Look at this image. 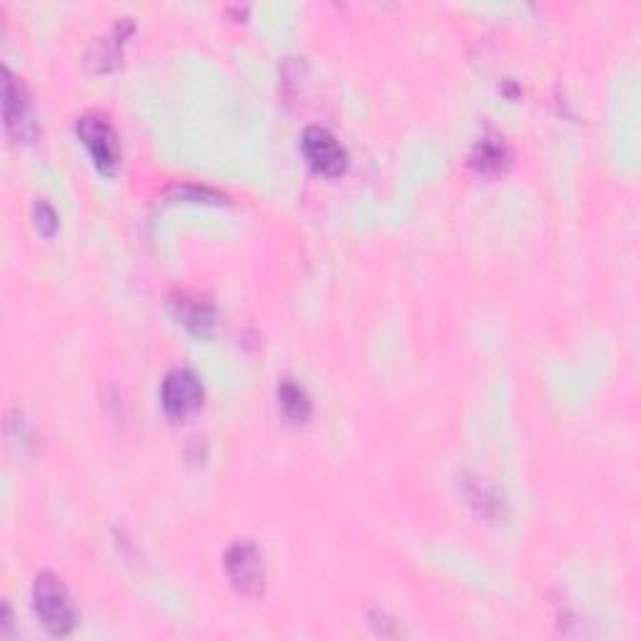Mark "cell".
Masks as SVG:
<instances>
[{"mask_svg": "<svg viewBox=\"0 0 641 641\" xmlns=\"http://www.w3.org/2000/svg\"><path fill=\"white\" fill-rule=\"evenodd\" d=\"M171 311L179 318V324L189 328L191 334L201 339H210L218 328V314L208 301L193 297V293H179L171 299Z\"/></svg>", "mask_w": 641, "mask_h": 641, "instance_id": "7", "label": "cell"}, {"mask_svg": "<svg viewBox=\"0 0 641 641\" xmlns=\"http://www.w3.org/2000/svg\"><path fill=\"white\" fill-rule=\"evenodd\" d=\"M278 407H281L283 416L291 421H306L314 413V403L303 386H299L291 378H283L278 384Z\"/></svg>", "mask_w": 641, "mask_h": 641, "instance_id": "10", "label": "cell"}, {"mask_svg": "<svg viewBox=\"0 0 641 641\" xmlns=\"http://www.w3.org/2000/svg\"><path fill=\"white\" fill-rule=\"evenodd\" d=\"M36 226L40 235H46V239H50V235L58 231V214L53 206L46 204V201H38L36 204Z\"/></svg>", "mask_w": 641, "mask_h": 641, "instance_id": "12", "label": "cell"}, {"mask_svg": "<svg viewBox=\"0 0 641 641\" xmlns=\"http://www.w3.org/2000/svg\"><path fill=\"white\" fill-rule=\"evenodd\" d=\"M461 488H463V496L469 499V506L479 513V517H484L488 521H504L506 517H509V504H506L504 496L496 492L492 484H486L484 479L463 476Z\"/></svg>", "mask_w": 641, "mask_h": 641, "instance_id": "8", "label": "cell"}, {"mask_svg": "<svg viewBox=\"0 0 641 641\" xmlns=\"http://www.w3.org/2000/svg\"><path fill=\"white\" fill-rule=\"evenodd\" d=\"M509 164V148L499 136H484L471 150V166L481 173H499Z\"/></svg>", "mask_w": 641, "mask_h": 641, "instance_id": "9", "label": "cell"}, {"mask_svg": "<svg viewBox=\"0 0 641 641\" xmlns=\"http://www.w3.org/2000/svg\"><path fill=\"white\" fill-rule=\"evenodd\" d=\"M226 573H229L235 592L246 596H261L266 586V567L264 554L251 539H239L226 552Z\"/></svg>", "mask_w": 641, "mask_h": 641, "instance_id": "3", "label": "cell"}, {"mask_svg": "<svg viewBox=\"0 0 641 641\" xmlns=\"http://www.w3.org/2000/svg\"><path fill=\"white\" fill-rule=\"evenodd\" d=\"M301 148L314 171L328 179H336L349 168V150L324 125H309L301 136Z\"/></svg>", "mask_w": 641, "mask_h": 641, "instance_id": "4", "label": "cell"}, {"mask_svg": "<svg viewBox=\"0 0 641 641\" xmlns=\"http://www.w3.org/2000/svg\"><path fill=\"white\" fill-rule=\"evenodd\" d=\"M125 36H129V33H121V23H118L116 31H113V38H100L98 44L88 50L86 63L90 65V69L93 71L116 69L118 56H121V44H123Z\"/></svg>", "mask_w": 641, "mask_h": 641, "instance_id": "11", "label": "cell"}, {"mask_svg": "<svg viewBox=\"0 0 641 641\" xmlns=\"http://www.w3.org/2000/svg\"><path fill=\"white\" fill-rule=\"evenodd\" d=\"M75 133H78L81 143L86 146L98 171L113 176L118 171V166H121L123 150L121 141H118V133L113 125L108 123V118L98 113L81 116L78 121H75Z\"/></svg>", "mask_w": 641, "mask_h": 641, "instance_id": "2", "label": "cell"}, {"mask_svg": "<svg viewBox=\"0 0 641 641\" xmlns=\"http://www.w3.org/2000/svg\"><path fill=\"white\" fill-rule=\"evenodd\" d=\"M173 193L179 198H183V201H210V204H218V201H223V196H218L216 191H210V189H198V185H176L173 189Z\"/></svg>", "mask_w": 641, "mask_h": 641, "instance_id": "13", "label": "cell"}, {"mask_svg": "<svg viewBox=\"0 0 641 641\" xmlns=\"http://www.w3.org/2000/svg\"><path fill=\"white\" fill-rule=\"evenodd\" d=\"M33 609H36L48 634L53 637H69L75 629V624H78V612H75L71 592L50 571H44L36 577V584H33Z\"/></svg>", "mask_w": 641, "mask_h": 641, "instance_id": "1", "label": "cell"}, {"mask_svg": "<svg viewBox=\"0 0 641 641\" xmlns=\"http://www.w3.org/2000/svg\"><path fill=\"white\" fill-rule=\"evenodd\" d=\"M3 121L13 138L33 141L38 136L36 113H33V100L23 81L15 78L11 71H3Z\"/></svg>", "mask_w": 641, "mask_h": 641, "instance_id": "6", "label": "cell"}, {"mask_svg": "<svg viewBox=\"0 0 641 641\" xmlns=\"http://www.w3.org/2000/svg\"><path fill=\"white\" fill-rule=\"evenodd\" d=\"M160 403L171 419H189L204 407V384L191 368H173L160 384Z\"/></svg>", "mask_w": 641, "mask_h": 641, "instance_id": "5", "label": "cell"}]
</instances>
